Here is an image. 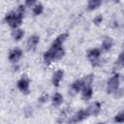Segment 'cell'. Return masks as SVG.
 <instances>
[{"mask_svg": "<svg viewBox=\"0 0 124 124\" xmlns=\"http://www.w3.org/2000/svg\"><path fill=\"white\" fill-rule=\"evenodd\" d=\"M68 37V34L67 33H63V34H60L52 43L51 46L53 47H59V46H62V44L65 42V40L67 39Z\"/></svg>", "mask_w": 124, "mask_h": 124, "instance_id": "obj_7", "label": "cell"}, {"mask_svg": "<svg viewBox=\"0 0 124 124\" xmlns=\"http://www.w3.org/2000/svg\"><path fill=\"white\" fill-rule=\"evenodd\" d=\"M117 64L118 65H123L124 64V51L121 52V54L119 55L118 60H117Z\"/></svg>", "mask_w": 124, "mask_h": 124, "instance_id": "obj_20", "label": "cell"}, {"mask_svg": "<svg viewBox=\"0 0 124 124\" xmlns=\"http://www.w3.org/2000/svg\"><path fill=\"white\" fill-rule=\"evenodd\" d=\"M43 10H44L43 5H42V4H37V5H35L34 8H33V13H34V15L38 16V15H40V14L43 13Z\"/></svg>", "mask_w": 124, "mask_h": 124, "instance_id": "obj_18", "label": "cell"}, {"mask_svg": "<svg viewBox=\"0 0 124 124\" xmlns=\"http://www.w3.org/2000/svg\"><path fill=\"white\" fill-rule=\"evenodd\" d=\"M24 11H25V7L20 5L18 6L16 12H11L9 14L6 15L5 16V20L6 22L13 28H16L17 26H19L22 22V18H23V15H24Z\"/></svg>", "mask_w": 124, "mask_h": 124, "instance_id": "obj_1", "label": "cell"}, {"mask_svg": "<svg viewBox=\"0 0 124 124\" xmlns=\"http://www.w3.org/2000/svg\"><path fill=\"white\" fill-rule=\"evenodd\" d=\"M21 56H22L21 49L16 47V48H14V49H12L10 51V53H9V60L11 62H13V63H16V62H17L20 59Z\"/></svg>", "mask_w": 124, "mask_h": 124, "instance_id": "obj_5", "label": "cell"}, {"mask_svg": "<svg viewBox=\"0 0 124 124\" xmlns=\"http://www.w3.org/2000/svg\"><path fill=\"white\" fill-rule=\"evenodd\" d=\"M87 108L90 112V115H97L101 110V104L99 102H95L91 106H89Z\"/></svg>", "mask_w": 124, "mask_h": 124, "instance_id": "obj_10", "label": "cell"}, {"mask_svg": "<svg viewBox=\"0 0 124 124\" xmlns=\"http://www.w3.org/2000/svg\"><path fill=\"white\" fill-rule=\"evenodd\" d=\"M112 46V40L111 38H106L104 41H103V44H102V47L103 49L105 50H109Z\"/></svg>", "mask_w": 124, "mask_h": 124, "instance_id": "obj_15", "label": "cell"}, {"mask_svg": "<svg viewBox=\"0 0 124 124\" xmlns=\"http://www.w3.org/2000/svg\"><path fill=\"white\" fill-rule=\"evenodd\" d=\"M100 5H101V2H100V1H97V0H91V1L88 2L87 8H88V10H95V9H97Z\"/></svg>", "mask_w": 124, "mask_h": 124, "instance_id": "obj_17", "label": "cell"}, {"mask_svg": "<svg viewBox=\"0 0 124 124\" xmlns=\"http://www.w3.org/2000/svg\"><path fill=\"white\" fill-rule=\"evenodd\" d=\"M84 86H85V85H84V82H83L82 79L76 80V81L72 84V88H73V90L76 91V92H78V91L82 90V89L84 88Z\"/></svg>", "mask_w": 124, "mask_h": 124, "instance_id": "obj_12", "label": "cell"}, {"mask_svg": "<svg viewBox=\"0 0 124 124\" xmlns=\"http://www.w3.org/2000/svg\"><path fill=\"white\" fill-rule=\"evenodd\" d=\"M92 93H93V90L91 88V85L85 86L82 89V98L85 99V100H88V99H90L92 97Z\"/></svg>", "mask_w": 124, "mask_h": 124, "instance_id": "obj_13", "label": "cell"}, {"mask_svg": "<svg viewBox=\"0 0 124 124\" xmlns=\"http://www.w3.org/2000/svg\"><path fill=\"white\" fill-rule=\"evenodd\" d=\"M46 99H47V95H46V94H45V95H43L39 100H40V102L44 103V102H46Z\"/></svg>", "mask_w": 124, "mask_h": 124, "instance_id": "obj_22", "label": "cell"}, {"mask_svg": "<svg viewBox=\"0 0 124 124\" xmlns=\"http://www.w3.org/2000/svg\"><path fill=\"white\" fill-rule=\"evenodd\" d=\"M38 43H39V37L38 36L33 35V36L29 37V39L27 41V49L28 50L34 49L36 47V46L38 45Z\"/></svg>", "mask_w": 124, "mask_h": 124, "instance_id": "obj_9", "label": "cell"}, {"mask_svg": "<svg viewBox=\"0 0 124 124\" xmlns=\"http://www.w3.org/2000/svg\"><path fill=\"white\" fill-rule=\"evenodd\" d=\"M102 20H103V17H102V16H97L95 18H94V23L95 24H100L101 22H102Z\"/></svg>", "mask_w": 124, "mask_h": 124, "instance_id": "obj_21", "label": "cell"}, {"mask_svg": "<svg viewBox=\"0 0 124 124\" xmlns=\"http://www.w3.org/2000/svg\"><path fill=\"white\" fill-rule=\"evenodd\" d=\"M114 120L116 122H124V111L117 114L115 117H114Z\"/></svg>", "mask_w": 124, "mask_h": 124, "instance_id": "obj_19", "label": "cell"}, {"mask_svg": "<svg viewBox=\"0 0 124 124\" xmlns=\"http://www.w3.org/2000/svg\"><path fill=\"white\" fill-rule=\"evenodd\" d=\"M100 124H102V123H100Z\"/></svg>", "mask_w": 124, "mask_h": 124, "instance_id": "obj_24", "label": "cell"}, {"mask_svg": "<svg viewBox=\"0 0 124 124\" xmlns=\"http://www.w3.org/2000/svg\"><path fill=\"white\" fill-rule=\"evenodd\" d=\"M62 102H63L62 95L60 93H55L53 95V97H52V105L54 107H58V106H60L62 104Z\"/></svg>", "mask_w": 124, "mask_h": 124, "instance_id": "obj_14", "label": "cell"}, {"mask_svg": "<svg viewBox=\"0 0 124 124\" xmlns=\"http://www.w3.org/2000/svg\"><path fill=\"white\" fill-rule=\"evenodd\" d=\"M63 76H64V72L62 70H57L54 74H53V77H52V83L54 86H58L60 81L62 80L63 78Z\"/></svg>", "mask_w": 124, "mask_h": 124, "instance_id": "obj_8", "label": "cell"}, {"mask_svg": "<svg viewBox=\"0 0 124 124\" xmlns=\"http://www.w3.org/2000/svg\"><path fill=\"white\" fill-rule=\"evenodd\" d=\"M17 88L21 91V92H23V93H28V91H29V81H28V79L27 78H20L18 81H17Z\"/></svg>", "mask_w": 124, "mask_h": 124, "instance_id": "obj_6", "label": "cell"}, {"mask_svg": "<svg viewBox=\"0 0 124 124\" xmlns=\"http://www.w3.org/2000/svg\"><path fill=\"white\" fill-rule=\"evenodd\" d=\"M89 115H90V112H89L88 108H86V109H81V110L78 111V112L72 117V119L69 121V124H75V123H77V122H80V121H82L83 119L87 118Z\"/></svg>", "mask_w": 124, "mask_h": 124, "instance_id": "obj_3", "label": "cell"}, {"mask_svg": "<svg viewBox=\"0 0 124 124\" xmlns=\"http://www.w3.org/2000/svg\"><path fill=\"white\" fill-rule=\"evenodd\" d=\"M23 35H24V33H23V30H21V29H15L13 31V38L16 41H19L23 37Z\"/></svg>", "mask_w": 124, "mask_h": 124, "instance_id": "obj_16", "label": "cell"}, {"mask_svg": "<svg viewBox=\"0 0 124 124\" xmlns=\"http://www.w3.org/2000/svg\"><path fill=\"white\" fill-rule=\"evenodd\" d=\"M100 55H101V50H100L99 48H93V49L89 50L88 53H87V57H88L92 62L95 61V60H97V59L100 57Z\"/></svg>", "mask_w": 124, "mask_h": 124, "instance_id": "obj_11", "label": "cell"}, {"mask_svg": "<svg viewBox=\"0 0 124 124\" xmlns=\"http://www.w3.org/2000/svg\"><path fill=\"white\" fill-rule=\"evenodd\" d=\"M64 53H65V51L62 46H59V47L51 46L50 49H48L47 51H46L44 53V60L46 63H50L53 60H58V59L62 58Z\"/></svg>", "mask_w": 124, "mask_h": 124, "instance_id": "obj_2", "label": "cell"}, {"mask_svg": "<svg viewBox=\"0 0 124 124\" xmlns=\"http://www.w3.org/2000/svg\"><path fill=\"white\" fill-rule=\"evenodd\" d=\"M25 4H26V5H28V6H32V5H34V4H35V1H26V2H25Z\"/></svg>", "mask_w": 124, "mask_h": 124, "instance_id": "obj_23", "label": "cell"}, {"mask_svg": "<svg viewBox=\"0 0 124 124\" xmlns=\"http://www.w3.org/2000/svg\"><path fill=\"white\" fill-rule=\"evenodd\" d=\"M118 85H119V75L116 74L112 76L108 82V93L110 94L114 93L118 89Z\"/></svg>", "mask_w": 124, "mask_h": 124, "instance_id": "obj_4", "label": "cell"}]
</instances>
